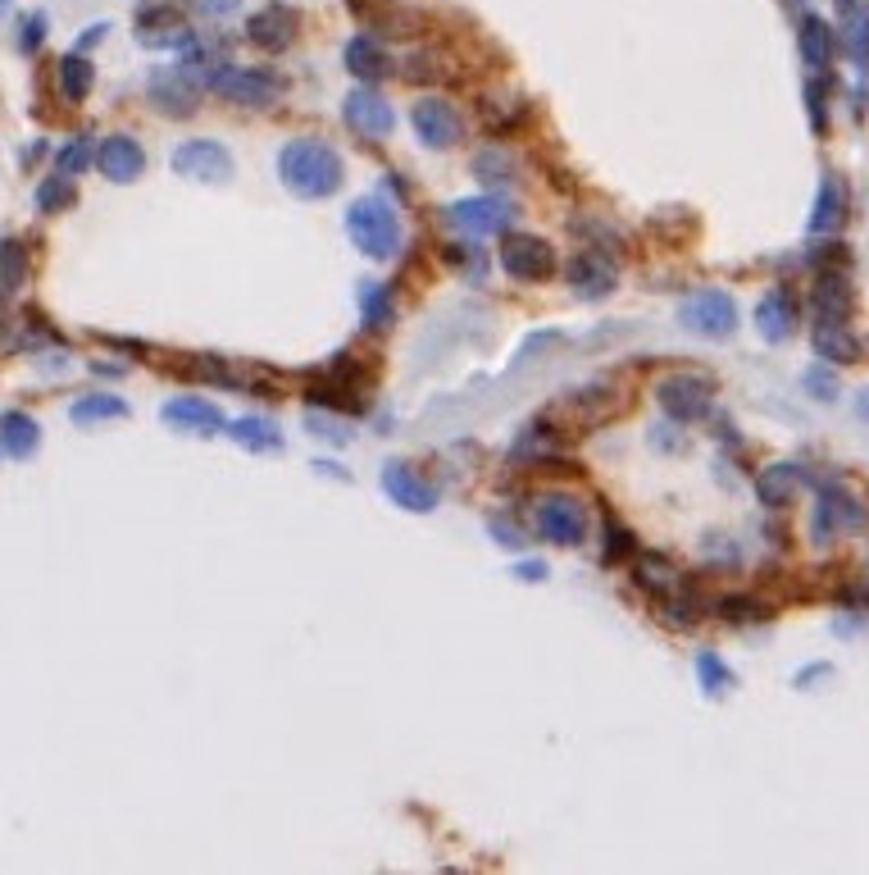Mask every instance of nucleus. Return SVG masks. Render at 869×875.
Instances as JSON below:
<instances>
[{"label": "nucleus", "mask_w": 869, "mask_h": 875, "mask_svg": "<svg viewBox=\"0 0 869 875\" xmlns=\"http://www.w3.org/2000/svg\"><path fill=\"white\" fill-rule=\"evenodd\" d=\"M501 269L514 283H546L555 274V246L538 233H519L510 228L501 237Z\"/></svg>", "instance_id": "6e6552de"}, {"label": "nucleus", "mask_w": 869, "mask_h": 875, "mask_svg": "<svg viewBox=\"0 0 869 875\" xmlns=\"http://www.w3.org/2000/svg\"><path fill=\"white\" fill-rule=\"evenodd\" d=\"M514 574H519V579H546V566H542V561H519Z\"/></svg>", "instance_id": "8fccbe9b"}, {"label": "nucleus", "mask_w": 869, "mask_h": 875, "mask_svg": "<svg viewBox=\"0 0 869 875\" xmlns=\"http://www.w3.org/2000/svg\"><path fill=\"white\" fill-rule=\"evenodd\" d=\"M587 529H592V516H587V507L579 502L574 492H542V497H533V533L546 538V543L583 548Z\"/></svg>", "instance_id": "20e7f679"}, {"label": "nucleus", "mask_w": 869, "mask_h": 875, "mask_svg": "<svg viewBox=\"0 0 869 875\" xmlns=\"http://www.w3.org/2000/svg\"><path fill=\"white\" fill-rule=\"evenodd\" d=\"M856 401H860V420H869V388H865V393H860Z\"/></svg>", "instance_id": "864d4df0"}, {"label": "nucleus", "mask_w": 869, "mask_h": 875, "mask_svg": "<svg viewBox=\"0 0 869 875\" xmlns=\"http://www.w3.org/2000/svg\"><path fill=\"white\" fill-rule=\"evenodd\" d=\"M96 170H101L110 183H137L142 170H146V151H142L137 138H127V133L105 138V142L96 146Z\"/></svg>", "instance_id": "aec40b11"}, {"label": "nucleus", "mask_w": 869, "mask_h": 875, "mask_svg": "<svg viewBox=\"0 0 869 875\" xmlns=\"http://www.w3.org/2000/svg\"><path fill=\"white\" fill-rule=\"evenodd\" d=\"M810 306H815V319H838V324H847V319H851L856 292H851V278H847V269H842V265L819 269L815 287H810Z\"/></svg>", "instance_id": "6ab92c4d"}, {"label": "nucleus", "mask_w": 869, "mask_h": 875, "mask_svg": "<svg viewBox=\"0 0 869 875\" xmlns=\"http://www.w3.org/2000/svg\"><path fill=\"white\" fill-rule=\"evenodd\" d=\"M656 406L674 425H702L715 410V384L702 374H665L656 384Z\"/></svg>", "instance_id": "423d86ee"}, {"label": "nucleus", "mask_w": 869, "mask_h": 875, "mask_svg": "<svg viewBox=\"0 0 869 875\" xmlns=\"http://www.w3.org/2000/svg\"><path fill=\"white\" fill-rule=\"evenodd\" d=\"M697 680H702V693L706 698H719V693H728L737 680H733V671H728V665L715 657V652H702L697 657Z\"/></svg>", "instance_id": "ea45409f"}, {"label": "nucleus", "mask_w": 869, "mask_h": 875, "mask_svg": "<svg viewBox=\"0 0 869 875\" xmlns=\"http://www.w3.org/2000/svg\"><path fill=\"white\" fill-rule=\"evenodd\" d=\"M164 425L168 429H178V434H219L224 429V410L214 406V401H205V397H168L164 401Z\"/></svg>", "instance_id": "412c9836"}, {"label": "nucleus", "mask_w": 869, "mask_h": 875, "mask_svg": "<svg viewBox=\"0 0 869 875\" xmlns=\"http://www.w3.org/2000/svg\"><path fill=\"white\" fill-rule=\"evenodd\" d=\"M519 215V205L501 192H483V196H464V201H451L447 205V220L460 228V233H497L505 228L510 220Z\"/></svg>", "instance_id": "4468645a"}, {"label": "nucleus", "mask_w": 869, "mask_h": 875, "mask_svg": "<svg viewBox=\"0 0 869 875\" xmlns=\"http://www.w3.org/2000/svg\"><path fill=\"white\" fill-rule=\"evenodd\" d=\"M756 328L765 343H788L797 333V297L788 287H769L756 306Z\"/></svg>", "instance_id": "4be33fe9"}, {"label": "nucleus", "mask_w": 869, "mask_h": 875, "mask_svg": "<svg viewBox=\"0 0 869 875\" xmlns=\"http://www.w3.org/2000/svg\"><path fill=\"white\" fill-rule=\"evenodd\" d=\"M488 529H492L497 543H501V548H510V552H524V543H529V533L519 529V525H505L501 516H492V520H488Z\"/></svg>", "instance_id": "a18cd8bd"}, {"label": "nucleus", "mask_w": 869, "mask_h": 875, "mask_svg": "<svg viewBox=\"0 0 869 875\" xmlns=\"http://www.w3.org/2000/svg\"><path fill=\"white\" fill-rule=\"evenodd\" d=\"M570 228L592 246V252H605V256H620L624 246H628L620 228H611L605 220H592V215H574V224H570Z\"/></svg>", "instance_id": "f704fd0d"}, {"label": "nucleus", "mask_w": 869, "mask_h": 875, "mask_svg": "<svg viewBox=\"0 0 869 875\" xmlns=\"http://www.w3.org/2000/svg\"><path fill=\"white\" fill-rule=\"evenodd\" d=\"M387 187H392V192H397V196H401V201H406V196H410V192H406V179H401V174H387Z\"/></svg>", "instance_id": "3c124183"}, {"label": "nucleus", "mask_w": 869, "mask_h": 875, "mask_svg": "<svg viewBox=\"0 0 869 875\" xmlns=\"http://www.w3.org/2000/svg\"><path fill=\"white\" fill-rule=\"evenodd\" d=\"M473 179H483L488 187H510V183L524 179V164H519V155L505 151V146H488V151L473 155Z\"/></svg>", "instance_id": "c85d7f7f"}, {"label": "nucleus", "mask_w": 869, "mask_h": 875, "mask_svg": "<svg viewBox=\"0 0 869 875\" xmlns=\"http://www.w3.org/2000/svg\"><path fill=\"white\" fill-rule=\"evenodd\" d=\"M382 492H387V502H397L401 511H415V516H423V511H432L438 507V484L432 479H423L415 466H406V461H387L382 466Z\"/></svg>", "instance_id": "2eb2a0df"}, {"label": "nucleus", "mask_w": 869, "mask_h": 875, "mask_svg": "<svg viewBox=\"0 0 869 875\" xmlns=\"http://www.w3.org/2000/svg\"><path fill=\"white\" fill-rule=\"evenodd\" d=\"M55 78H60V96H64L69 105H82L86 96H92V82H96V69H92V60H86L82 51H69V55L60 60V69H55Z\"/></svg>", "instance_id": "7c9ffc66"}, {"label": "nucleus", "mask_w": 869, "mask_h": 875, "mask_svg": "<svg viewBox=\"0 0 869 875\" xmlns=\"http://www.w3.org/2000/svg\"><path fill=\"white\" fill-rule=\"evenodd\" d=\"M678 324L702 333V338H733L737 333V306L728 292L719 287H702V292H687L683 306H678Z\"/></svg>", "instance_id": "9d476101"}, {"label": "nucleus", "mask_w": 869, "mask_h": 875, "mask_svg": "<svg viewBox=\"0 0 869 875\" xmlns=\"http://www.w3.org/2000/svg\"><path fill=\"white\" fill-rule=\"evenodd\" d=\"M801 388H806L810 397H819V401H838V374L824 369V365H815L806 379H801Z\"/></svg>", "instance_id": "c03bdc74"}, {"label": "nucleus", "mask_w": 869, "mask_h": 875, "mask_svg": "<svg viewBox=\"0 0 869 875\" xmlns=\"http://www.w3.org/2000/svg\"><path fill=\"white\" fill-rule=\"evenodd\" d=\"M205 88L228 101V105H242V110H269L283 101L287 92V78L274 73V69H242V64H214L205 73Z\"/></svg>", "instance_id": "7ed1b4c3"}, {"label": "nucleus", "mask_w": 869, "mask_h": 875, "mask_svg": "<svg viewBox=\"0 0 869 875\" xmlns=\"http://www.w3.org/2000/svg\"><path fill=\"white\" fill-rule=\"evenodd\" d=\"M346 237L356 242V252L365 261L382 265L401 252V220L382 196H360V201H351V211H346Z\"/></svg>", "instance_id": "f03ea898"}, {"label": "nucleus", "mask_w": 869, "mask_h": 875, "mask_svg": "<svg viewBox=\"0 0 869 875\" xmlns=\"http://www.w3.org/2000/svg\"><path fill=\"white\" fill-rule=\"evenodd\" d=\"M173 174H183V179H192V183H233V174H237V164H233V151L224 146V142H214V138H192V142H183V146H173Z\"/></svg>", "instance_id": "1a4fd4ad"}, {"label": "nucleus", "mask_w": 869, "mask_h": 875, "mask_svg": "<svg viewBox=\"0 0 869 875\" xmlns=\"http://www.w3.org/2000/svg\"><path fill=\"white\" fill-rule=\"evenodd\" d=\"M410 129L428 151H451L464 142V114L442 96H423L410 110Z\"/></svg>", "instance_id": "9b49d317"}, {"label": "nucleus", "mask_w": 869, "mask_h": 875, "mask_svg": "<svg viewBox=\"0 0 869 875\" xmlns=\"http://www.w3.org/2000/svg\"><path fill=\"white\" fill-rule=\"evenodd\" d=\"M233 438L246 447V451H278L283 447V429L278 420H269V415H242V420H233Z\"/></svg>", "instance_id": "2f4dec72"}, {"label": "nucleus", "mask_w": 869, "mask_h": 875, "mask_svg": "<svg viewBox=\"0 0 869 875\" xmlns=\"http://www.w3.org/2000/svg\"><path fill=\"white\" fill-rule=\"evenodd\" d=\"M306 429L315 434V438H324V442H333V447H346V442H351V425H346V420H337V415H324L319 406L306 415Z\"/></svg>", "instance_id": "a19ab883"}, {"label": "nucleus", "mask_w": 869, "mask_h": 875, "mask_svg": "<svg viewBox=\"0 0 869 875\" xmlns=\"http://www.w3.org/2000/svg\"><path fill=\"white\" fill-rule=\"evenodd\" d=\"M300 37V14L287 6V0H269V6H259L251 19H246V41L255 51H287L292 41Z\"/></svg>", "instance_id": "ddd939ff"}, {"label": "nucleus", "mask_w": 869, "mask_h": 875, "mask_svg": "<svg viewBox=\"0 0 869 875\" xmlns=\"http://www.w3.org/2000/svg\"><path fill=\"white\" fill-rule=\"evenodd\" d=\"M806 484V470L801 466H769V470H760V479H756V497H760V502L765 507H788L793 502V497H797V488Z\"/></svg>", "instance_id": "cd10ccee"}, {"label": "nucleus", "mask_w": 869, "mask_h": 875, "mask_svg": "<svg viewBox=\"0 0 869 875\" xmlns=\"http://www.w3.org/2000/svg\"><path fill=\"white\" fill-rule=\"evenodd\" d=\"M92 160H96V142H92V138H73V142H64V151L55 155L60 174H69V179H73V174H82Z\"/></svg>", "instance_id": "79ce46f5"}, {"label": "nucleus", "mask_w": 869, "mask_h": 875, "mask_svg": "<svg viewBox=\"0 0 869 875\" xmlns=\"http://www.w3.org/2000/svg\"><path fill=\"white\" fill-rule=\"evenodd\" d=\"M633 579H637V589H646V593H674L678 583H683L665 557H651V552H646V557H637Z\"/></svg>", "instance_id": "c9c22d12"}, {"label": "nucleus", "mask_w": 869, "mask_h": 875, "mask_svg": "<svg viewBox=\"0 0 869 875\" xmlns=\"http://www.w3.org/2000/svg\"><path fill=\"white\" fill-rule=\"evenodd\" d=\"M341 60H346V69H351V78L369 82V88H378V82H387L397 73V55L382 47V37H369V32H360L356 41H346Z\"/></svg>", "instance_id": "f3484780"}, {"label": "nucleus", "mask_w": 869, "mask_h": 875, "mask_svg": "<svg viewBox=\"0 0 869 875\" xmlns=\"http://www.w3.org/2000/svg\"><path fill=\"white\" fill-rule=\"evenodd\" d=\"M447 265L451 269H460L464 278H473V283H483L488 278V256H483V246H473V242H456V246H447Z\"/></svg>", "instance_id": "58836bf2"}, {"label": "nucleus", "mask_w": 869, "mask_h": 875, "mask_svg": "<svg viewBox=\"0 0 869 875\" xmlns=\"http://www.w3.org/2000/svg\"><path fill=\"white\" fill-rule=\"evenodd\" d=\"M73 201H78V187L69 183V174H55V179H47L37 187V211L41 215H60V211H69Z\"/></svg>", "instance_id": "4c0bfd02"}, {"label": "nucleus", "mask_w": 869, "mask_h": 875, "mask_svg": "<svg viewBox=\"0 0 869 875\" xmlns=\"http://www.w3.org/2000/svg\"><path fill=\"white\" fill-rule=\"evenodd\" d=\"M715 615L728 620V624H765L774 615V607L756 593H728V598L715 602Z\"/></svg>", "instance_id": "72a5a7b5"}, {"label": "nucleus", "mask_w": 869, "mask_h": 875, "mask_svg": "<svg viewBox=\"0 0 869 875\" xmlns=\"http://www.w3.org/2000/svg\"><path fill=\"white\" fill-rule=\"evenodd\" d=\"M69 415H73V425L123 420V415H127V401H123V397H114V393H86V397H78V401L69 406Z\"/></svg>", "instance_id": "473e14b6"}, {"label": "nucleus", "mask_w": 869, "mask_h": 875, "mask_svg": "<svg viewBox=\"0 0 869 875\" xmlns=\"http://www.w3.org/2000/svg\"><path fill=\"white\" fill-rule=\"evenodd\" d=\"M360 324L365 333H387L397 324V297L387 283H360Z\"/></svg>", "instance_id": "c756f323"}, {"label": "nucleus", "mask_w": 869, "mask_h": 875, "mask_svg": "<svg viewBox=\"0 0 869 875\" xmlns=\"http://www.w3.org/2000/svg\"><path fill=\"white\" fill-rule=\"evenodd\" d=\"M865 525V507L856 502V497L842 488V484H819V502H815V516H810V538L815 548H829L834 538L851 533Z\"/></svg>", "instance_id": "0eeeda50"}, {"label": "nucleus", "mask_w": 869, "mask_h": 875, "mask_svg": "<svg viewBox=\"0 0 869 875\" xmlns=\"http://www.w3.org/2000/svg\"><path fill=\"white\" fill-rule=\"evenodd\" d=\"M847 224V183L838 174H824L819 179V192H815V205H810V233L815 237H829Z\"/></svg>", "instance_id": "5701e85b"}, {"label": "nucleus", "mask_w": 869, "mask_h": 875, "mask_svg": "<svg viewBox=\"0 0 869 875\" xmlns=\"http://www.w3.org/2000/svg\"><path fill=\"white\" fill-rule=\"evenodd\" d=\"M41 37H47V14H32V19L23 23V32H19V47H23V51H37Z\"/></svg>", "instance_id": "49530a36"}, {"label": "nucleus", "mask_w": 869, "mask_h": 875, "mask_svg": "<svg viewBox=\"0 0 869 875\" xmlns=\"http://www.w3.org/2000/svg\"><path fill=\"white\" fill-rule=\"evenodd\" d=\"M105 32H110V28H105V23H96V28H86V32H82V37H78V51H92V47H96V41H101V37H105Z\"/></svg>", "instance_id": "09e8293b"}, {"label": "nucleus", "mask_w": 869, "mask_h": 875, "mask_svg": "<svg viewBox=\"0 0 869 875\" xmlns=\"http://www.w3.org/2000/svg\"><path fill=\"white\" fill-rule=\"evenodd\" d=\"M797 47H801V64L810 73H824L834 64V51H838V32L824 23L819 14H806L801 28H797Z\"/></svg>", "instance_id": "393cba45"}, {"label": "nucleus", "mask_w": 869, "mask_h": 875, "mask_svg": "<svg viewBox=\"0 0 869 875\" xmlns=\"http://www.w3.org/2000/svg\"><path fill=\"white\" fill-rule=\"evenodd\" d=\"M205 92V73L196 64H173V69H155L146 78V101L164 114V119H192Z\"/></svg>", "instance_id": "39448f33"}, {"label": "nucleus", "mask_w": 869, "mask_h": 875, "mask_svg": "<svg viewBox=\"0 0 869 875\" xmlns=\"http://www.w3.org/2000/svg\"><path fill=\"white\" fill-rule=\"evenodd\" d=\"M838 47L869 69V0H838Z\"/></svg>", "instance_id": "b1692460"}, {"label": "nucleus", "mask_w": 869, "mask_h": 875, "mask_svg": "<svg viewBox=\"0 0 869 875\" xmlns=\"http://www.w3.org/2000/svg\"><path fill=\"white\" fill-rule=\"evenodd\" d=\"M41 447V425L23 410H6L0 415V451L14 456V461H28Z\"/></svg>", "instance_id": "bb28decb"}, {"label": "nucleus", "mask_w": 869, "mask_h": 875, "mask_svg": "<svg viewBox=\"0 0 869 875\" xmlns=\"http://www.w3.org/2000/svg\"><path fill=\"white\" fill-rule=\"evenodd\" d=\"M28 278V246L19 237H0V292H19Z\"/></svg>", "instance_id": "e433bc0d"}, {"label": "nucleus", "mask_w": 869, "mask_h": 875, "mask_svg": "<svg viewBox=\"0 0 869 875\" xmlns=\"http://www.w3.org/2000/svg\"><path fill=\"white\" fill-rule=\"evenodd\" d=\"M628 557H637V552H633L628 529H620V520H615V516H605V566L628 561Z\"/></svg>", "instance_id": "37998d69"}, {"label": "nucleus", "mask_w": 869, "mask_h": 875, "mask_svg": "<svg viewBox=\"0 0 869 875\" xmlns=\"http://www.w3.org/2000/svg\"><path fill=\"white\" fill-rule=\"evenodd\" d=\"M315 470H319V475H333V479H346V470H341V466H328V461H315Z\"/></svg>", "instance_id": "603ef678"}, {"label": "nucleus", "mask_w": 869, "mask_h": 875, "mask_svg": "<svg viewBox=\"0 0 869 875\" xmlns=\"http://www.w3.org/2000/svg\"><path fill=\"white\" fill-rule=\"evenodd\" d=\"M564 283L574 287V297L601 302V297H611V292H615L620 269H615V261L605 252H592V246H587V252L570 256V265H564Z\"/></svg>", "instance_id": "dca6fc26"}, {"label": "nucleus", "mask_w": 869, "mask_h": 875, "mask_svg": "<svg viewBox=\"0 0 869 875\" xmlns=\"http://www.w3.org/2000/svg\"><path fill=\"white\" fill-rule=\"evenodd\" d=\"M278 179L300 201H324L341 187L346 164H341L337 146L324 142V138H292L278 151Z\"/></svg>", "instance_id": "f257e3e1"}, {"label": "nucleus", "mask_w": 869, "mask_h": 875, "mask_svg": "<svg viewBox=\"0 0 869 875\" xmlns=\"http://www.w3.org/2000/svg\"><path fill=\"white\" fill-rule=\"evenodd\" d=\"M810 347H815L819 360H829V365H851V360H860L856 333H851L847 324H838V319H819L815 333H810Z\"/></svg>", "instance_id": "a878e982"}, {"label": "nucleus", "mask_w": 869, "mask_h": 875, "mask_svg": "<svg viewBox=\"0 0 869 875\" xmlns=\"http://www.w3.org/2000/svg\"><path fill=\"white\" fill-rule=\"evenodd\" d=\"M192 6H196L201 14H209V19H228V14H237L242 0H192Z\"/></svg>", "instance_id": "de8ad7c7"}, {"label": "nucleus", "mask_w": 869, "mask_h": 875, "mask_svg": "<svg viewBox=\"0 0 869 875\" xmlns=\"http://www.w3.org/2000/svg\"><path fill=\"white\" fill-rule=\"evenodd\" d=\"M341 119H346V129H351L356 138H365V142H382L387 133L397 129L392 101H387L382 92H374L369 82H360V88L341 101Z\"/></svg>", "instance_id": "f8f14e48"}, {"label": "nucleus", "mask_w": 869, "mask_h": 875, "mask_svg": "<svg viewBox=\"0 0 869 875\" xmlns=\"http://www.w3.org/2000/svg\"><path fill=\"white\" fill-rule=\"evenodd\" d=\"M137 41L142 47H173V51H192L196 37L183 23V14L173 6H146L137 19Z\"/></svg>", "instance_id": "a211bd4d"}]
</instances>
